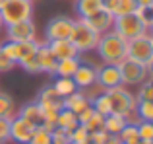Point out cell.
Here are the masks:
<instances>
[{"instance_id": "6da1fadb", "label": "cell", "mask_w": 153, "mask_h": 144, "mask_svg": "<svg viewBox=\"0 0 153 144\" xmlns=\"http://www.w3.org/2000/svg\"><path fill=\"white\" fill-rule=\"evenodd\" d=\"M95 51L101 57L103 64H120L128 57V41L111 29L99 37Z\"/></svg>"}, {"instance_id": "7a4b0ae2", "label": "cell", "mask_w": 153, "mask_h": 144, "mask_svg": "<svg viewBox=\"0 0 153 144\" xmlns=\"http://www.w3.org/2000/svg\"><path fill=\"white\" fill-rule=\"evenodd\" d=\"M107 95H108V101H111V109L114 115H120L124 117L128 123H138L140 119L136 117V95L132 92H128L126 88L118 86V88H111L107 90Z\"/></svg>"}, {"instance_id": "3957f363", "label": "cell", "mask_w": 153, "mask_h": 144, "mask_svg": "<svg viewBox=\"0 0 153 144\" xmlns=\"http://www.w3.org/2000/svg\"><path fill=\"white\" fill-rule=\"evenodd\" d=\"M99 37L101 35L85 22V20H76L74 22V29L70 33V41L72 45L76 47L78 53H89V51H95L99 43Z\"/></svg>"}, {"instance_id": "277c9868", "label": "cell", "mask_w": 153, "mask_h": 144, "mask_svg": "<svg viewBox=\"0 0 153 144\" xmlns=\"http://www.w3.org/2000/svg\"><path fill=\"white\" fill-rule=\"evenodd\" d=\"M128 58L147 66L153 61V35L149 31L128 41Z\"/></svg>"}, {"instance_id": "5b68a950", "label": "cell", "mask_w": 153, "mask_h": 144, "mask_svg": "<svg viewBox=\"0 0 153 144\" xmlns=\"http://www.w3.org/2000/svg\"><path fill=\"white\" fill-rule=\"evenodd\" d=\"M4 26H12L18 22H25L31 20L33 16V2L31 0H8L4 8L0 10Z\"/></svg>"}, {"instance_id": "8992f818", "label": "cell", "mask_w": 153, "mask_h": 144, "mask_svg": "<svg viewBox=\"0 0 153 144\" xmlns=\"http://www.w3.org/2000/svg\"><path fill=\"white\" fill-rule=\"evenodd\" d=\"M112 31L118 33L122 39L130 41V39L138 37V35L146 33V27L143 23L138 20V16L132 12V14H124V16H116L114 18V23H112Z\"/></svg>"}, {"instance_id": "52a82bcc", "label": "cell", "mask_w": 153, "mask_h": 144, "mask_svg": "<svg viewBox=\"0 0 153 144\" xmlns=\"http://www.w3.org/2000/svg\"><path fill=\"white\" fill-rule=\"evenodd\" d=\"M118 66L120 72V80H122V86H140L142 82L147 80V68L140 62L132 61V58H124Z\"/></svg>"}, {"instance_id": "ba28073f", "label": "cell", "mask_w": 153, "mask_h": 144, "mask_svg": "<svg viewBox=\"0 0 153 144\" xmlns=\"http://www.w3.org/2000/svg\"><path fill=\"white\" fill-rule=\"evenodd\" d=\"M76 20L68 18V16H54L45 27V41H58V39H68L74 29Z\"/></svg>"}, {"instance_id": "9c48e42d", "label": "cell", "mask_w": 153, "mask_h": 144, "mask_svg": "<svg viewBox=\"0 0 153 144\" xmlns=\"http://www.w3.org/2000/svg\"><path fill=\"white\" fill-rule=\"evenodd\" d=\"M6 33L10 41L16 43H25V41H35L37 39V27H35L33 20H25V22H18L6 26Z\"/></svg>"}, {"instance_id": "30bf717a", "label": "cell", "mask_w": 153, "mask_h": 144, "mask_svg": "<svg viewBox=\"0 0 153 144\" xmlns=\"http://www.w3.org/2000/svg\"><path fill=\"white\" fill-rule=\"evenodd\" d=\"M37 105L41 107L43 115L45 113H58L60 109H62V98H58V94L54 92V88L52 86H45L41 92H39L37 95Z\"/></svg>"}, {"instance_id": "8fae6325", "label": "cell", "mask_w": 153, "mask_h": 144, "mask_svg": "<svg viewBox=\"0 0 153 144\" xmlns=\"http://www.w3.org/2000/svg\"><path fill=\"white\" fill-rule=\"evenodd\" d=\"M99 88H103L105 92L111 90V88H118L122 86V80H120V72L116 64H103L97 68V80H95Z\"/></svg>"}, {"instance_id": "7c38bea8", "label": "cell", "mask_w": 153, "mask_h": 144, "mask_svg": "<svg viewBox=\"0 0 153 144\" xmlns=\"http://www.w3.org/2000/svg\"><path fill=\"white\" fill-rule=\"evenodd\" d=\"M72 80H74V84H76L78 90H82V92L89 90V88L95 84V80H97V66L87 64V62H82V64L78 66V70L74 72Z\"/></svg>"}, {"instance_id": "4fadbf2b", "label": "cell", "mask_w": 153, "mask_h": 144, "mask_svg": "<svg viewBox=\"0 0 153 144\" xmlns=\"http://www.w3.org/2000/svg\"><path fill=\"white\" fill-rule=\"evenodd\" d=\"M35 61H37L41 72H47V74L54 76V68H56V62H58V61L54 58V55H52V51H51V47H49V43H47V41H43V43H39V45H37Z\"/></svg>"}, {"instance_id": "5bb4252c", "label": "cell", "mask_w": 153, "mask_h": 144, "mask_svg": "<svg viewBox=\"0 0 153 144\" xmlns=\"http://www.w3.org/2000/svg\"><path fill=\"white\" fill-rule=\"evenodd\" d=\"M16 115H18L19 119H23L31 129L43 127V111H41V107L37 105V101H29V103H25V105H22Z\"/></svg>"}, {"instance_id": "9a60e30c", "label": "cell", "mask_w": 153, "mask_h": 144, "mask_svg": "<svg viewBox=\"0 0 153 144\" xmlns=\"http://www.w3.org/2000/svg\"><path fill=\"white\" fill-rule=\"evenodd\" d=\"M85 22L89 23V26L93 27V29L97 31L99 35H103V33H107V31H111V29H112V23H114V16H112L111 12L107 10V8H101V10L95 12L93 16H89Z\"/></svg>"}, {"instance_id": "2e32d148", "label": "cell", "mask_w": 153, "mask_h": 144, "mask_svg": "<svg viewBox=\"0 0 153 144\" xmlns=\"http://www.w3.org/2000/svg\"><path fill=\"white\" fill-rule=\"evenodd\" d=\"M33 130L35 129H31L23 119H19L18 115H16L10 123V140H14L18 144H27L29 138H31V134H33Z\"/></svg>"}, {"instance_id": "e0dca14e", "label": "cell", "mask_w": 153, "mask_h": 144, "mask_svg": "<svg viewBox=\"0 0 153 144\" xmlns=\"http://www.w3.org/2000/svg\"><path fill=\"white\" fill-rule=\"evenodd\" d=\"M52 55H54L56 61H62V58H74L79 57V53L76 51V47L72 45L70 39H58V41H51L49 43Z\"/></svg>"}, {"instance_id": "ac0fdd59", "label": "cell", "mask_w": 153, "mask_h": 144, "mask_svg": "<svg viewBox=\"0 0 153 144\" xmlns=\"http://www.w3.org/2000/svg\"><path fill=\"white\" fill-rule=\"evenodd\" d=\"M62 105L66 107V109H70L72 113H76V115H78L79 111H83L87 105H91V99L87 98V94H85V92L76 90L72 95H68V98H64V99H62Z\"/></svg>"}, {"instance_id": "d6986e66", "label": "cell", "mask_w": 153, "mask_h": 144, "mask_svg": "<svg viewBox=\"0 0 153 144\" xmlns=\"http://www.w3.org/2000/svg\"><path fill=\"white\" fill-rule=\"evenodd\" d=\"M103 8H107L112 16H124V14H132L136 10V2L134 0H101Z\"/></svg>"}, {"instance_id": "ffe728a7", "label": "cell", "mask_w": 153, "mask_h": 144, "mask_svg": "<svg viewBox=\"0 0 153 144\" xmlns=\"http://www.w3.org/2000/svg\"><path fill=\"white\" fill-rule=\"evenodd\" d=\"M82 64L79 57L74 58H62V61L56 62V68H54V76H62V78H72L74 72L78 70V66Z\"/></svg>"}, {"instance_id": "44dd1931", "label": "cell", "mask_w": 153, "mask_h": 144, "mask_svg": "<svg viewBox=\"0 0 153 144\" xmlns=\"http://www.w3.org/2000/svg\"><path fill=\"white\" fill-rule=\"evenodd\" d=\"M78 125L79 123H78V115L76 113H72L66 107H62V109L58 111V115H56V127H58V129H64V130H68V133H72Z\"/></svg>"}, {"instance_id": "7402d4cb", "label": "cell", "mask_w": 153, "mask_h": 144, "mask_svg": "<svg viewBox=\"0 0 153 144\" xmlns=\"http://www.w3.org/2000/svg\"><path fill=\"white\" fill-rule=\"evenodd\" d=\"M103 8L101 0H76V12H78L79 20H87Z\"/></svg>"}, {"instance_id": "603a6c76", "label": "cell", "mask_w": 153, "mask_h": 144, "mask_svg": "<svg viewBox=\"0 0 153 144\" xmlns=\"http://www.w3.org/2000/svg\"><path fill=\"white\" fill-rule=\"evenodd\" d=\"M52 88H54V92L58 94V98H68V95H72L78 88H76V84H74V80L72 78H62V76H56L54 78V82L51 84Z\"/></svg>"}, {"instance_id": "cb8c5ba5", "label": "cell", "mask_w": 153, "mask_h": 144, "mask_svg": "<svg viewBox=\"0 0 153 144\" xmlns=\"http://www.w3.org/2000/svg\"><path fill=\"white\" fill-rule=\"evenodd\" d=\"M126 119L120 117V115H114L111 113L108 117H105V130H107L108 134H112V136H118V133L126 127Z\"/></svg>"}, {"instance_id": "d4e9b609", "label": "cell", "mask_w": 153, "mask_h": 144, "mask_svg": "<svg viewBox=\"0 0 153 144\" xmlns=\"http://www.w3.org/2000/svg\"><path fill=\"white\" fill-rule=\"evenodd\" d=\"M91 107L95 109V113L103 115V117H108V115L112 113V109H111V101H108L107 92H101L99 95H95V98L91 99Z\"/></svg>"}, {"instance_id": "484cf974", "label": "cell", "mask_w": 153, "mask_h": 144, "mask_svg": "<svg viewBox=\"0 0 153 144\" xmlns=\"http://www.w3.org/2000/svg\"><path fill=\"white\" fill-rule=\"evenodd\" d=\"M37 45H39V41H25V43H19V57H18V64H19V66H22L23 62L33 61V58H35Z\"/></svg>"}, {"instance_id": "4316f807", "label": "cell", "mask_w": 153, "mask_h": 144, "mask_svg": "<svg viewBox=\"0 0 153 144\" xmlns=\"http://www.w3.org/2000/svg\"><path fill=\"white\" fill-rule=\"evenodd\" d=\"M0 117L6 119L16 117V103L12 99V95L6 94V92H0Z\"/></svg>"}, {"instance_id": "83f0119b", "label": "cell", "mask_w": 153, "mask_h": 144, "mask_svg": "<svg viewBox=\"0 0 153 144\" xmlns=\"http://www.w3.org/2000/svg\"><path fill=\"white\" fill-rule=\"evenodd\" d=\"M136 117L140 121H153V101H138L136 103Z\"/></svg>"}, {"instance_id": "f1b7e54d", "label": "cell", "mask_w": 153, "mask_h": 144, "mask_svg": "<svg viewBox=\"0 0 153 144\" xmlns=\"http://www.w3.org/2000/svg\"><path fill=\"white\" fill-rule=\"evenodd\" d=\"M138 136L142 142L153 144V123L151 121H138Z\"/></svg>"}, {"instance_id": "f546056e", "label": "cell", "mask_w": 153, "mask_h": 144, "mask_svg": "<svg viewBox=\"0 0 153 144\" xmlns=\"http://www.w3.org/2000/svg\"><path fill=\"white\" fill-rule=\"evenodd\" d=\"M70 142L72 144H89L91 142V134L87 133V129L83 125H78L70 133Z\"/></svg>"}, {"instance_id": "4dcf8cb0", "label": "cell", "mask_w": 153, "mask_h": 144, "mask_svg": "<svg viewBox=\"0 0 153 144\" xmlns=\"http://www.w3.org/2000/svg\"><path fill=\"white\" fill-rule=\"evenodd\" d=\"M120 142H130V140H138V123H126L122 130L118 133Z\"/></svg>"}, {"instance_id": "1f68e13d", "label": "cell", "mask_w": 153, "mask_h": 144, "mask_svg": "<svg viewBox=\"0 0 153 144\" xmlns=\"http://www.w3.org/2000/svg\"><path fill=\"white\" fill-rule=\"evenodd\" d=\"M134 14L138 16V20L143 23V27H146V29H149L151 23H153V12H151V8L149 6H136Z\"/></svg>"}, {"instance_id": "d6a6232c", "label": "cell", "mask_w": 153, "mask_h": 144, "mask_svg": "<svg viewBox=\"0 0 153 144\" xmlns=\"http://www.w3.org/2000/svg\"><path fill=\"white\" fill-rule=\"evenodd\" d=\"M27 144H52V138H51V130H45L43 127H39V129L33 130V134H31L29 142Z\"/></svg>"}, {"instance_id": "836d02e7", "label": "cell", "mask_w": 153, "mask_h": 144, "mask_svg": "<svg viewBox=\"0 0 153 144\" xmlns=\"http://www.w3.org/2000/svg\"><path fill=\"white\" fill-rule=\"evenodd\" d=\"M136 99L138 101H153V80H146V82L140 84Z\"/></svg>"}, {"instance_id": "e575fe53", "label": "cell", "mask_w": 153, "mask_h": 144, "mask_svg": "<svg viewBox=\"0 0 153 144\" xmlns=\"http://www.w3.org/2000/svg\"><path fill=\"white\" fill-rule=\"evenodd\" d=\"M0 49H2V53L6 55L10 61H14L16 64H18V57H19V43H16V41H10L8 39L6 43H2L0 45Z\"/></svg>"}, {"instance_id": "d590c367", "label": "cell", "mask_w": 153, "mask_h": 144, "mask_svg": "<svg viewBox=\"0 0 153 144\" xmlns=\"http://www.w3.org/2000/svg\"><path fill=\"white\" fill-rule=\"evenodd\" d=\"M83 127L87 129V133H89V134L91 133H99V130H105V117H103V115H99V113H95Z\"/></svg>"}, {"instance_id": "8d00e7d4", "label": "cell", "mask_w": 153, "mask_h": 144, "mask_svg": "<svg viewBox=\"0 0 153 144\" xmlns=\"http://www.w3.org/2000/svg\"><path fill=\"white\" fill-rule=\"evenodd\" d=\"M51 138L52 144H70V133L64 129H58V127H54L51 130Z\"/></svg>"}, {"instance_id": "74e56055", "label": "cell", "mask_w": 153, "mask_h": 144, "mask_svg": "<svg viewBox=\"0 0 153 144\" xmlns=\"http://www.w3.org/2000/svg\"><path fill=\"white\" fill-rule=\"evenodd\" d=\"M10 123H12V119L0 117V138H2L4 142L10 140Z\"/></svg>"}, {"instance_id": "f35d334b", "label": "cell", "mask_w": 153, "mask_h": 144, "mask_svg": "<svg viewBox=\"0 0 153 144\" xmlns=\"http://www.w3.org/2000/svg\"><path fill=\"white\" fill-rule=\"evenodd\" d=\"M93 115H95V109L91 105H87L83 111H79V113H78V123H79V125H85V123L89 121Z\"/></svg>"}, {"instance_id": "ab89813d", "label": "cell", "mask_w": 153, "mask_h": 144, "mask_svg": "<svg viewBox=\"0 0 153 144\" xmlns=\"http://www.w3.org/2000/svg\"><path fill=\"white\" fill-rule=\"evenodd\" d=\"M14 66H16V62L10 61V58L2 53V49H0V72H10Z\"/></svg>"}, {"instance_id": "60d3db41", "label": "cell", "mask_w": 153, "mask_h": 144, "mask_svg": "<svg viewBox=\"0 0 153 144\" xmlns=\"http://www.w3.org/2000/svg\"><path fill=\"white\" fill-rule=\"evenodd\" d=\"M111 134L107 130H99V133H91V142L89 144H105Z\"/></svg>"}, {"instance_id": "b9f144b4", "label": "cell", "mask_w": 153, "mask_h": 144, "mask_svg": "<svg viewBox=\"0 0 153 144\" xmlns=\"http://www.w3.org/2000/svg\"><path fill=\"white\" fill-rule=\"evenodd\" d=\"M22 68L25 70V72H29V74H41V68H39V64H37V61H27V62H23L22 64Z\"/></svg>"}, {"instance_id": "7bdbcfd3", "label": "cell", "mask_w": 153, "mask_h": 144, "mask_svg": "<svg viewBox=\"0 0 153 144\" xmlns=\"http://www.w3.org/2000/svg\"><path fill=\"white\" fill-rule=\"evenodd\" d=\"M105 144H122V142H120L118 136H112V134H111V136L107 138V142H105Z\"/></svg>"}, {"instance_id": "ee69618b", "label": "cell", "mask_w": 153, "mask_h": 144, "mask_svg": "<svg viewBox=\"0 0 153 144\" xmlns=\"http://www.w3.org/2000/svg\"><path fill=\"white\" fill-rule=\"evenodd\" d=\"M146 68H147V80H153V61L146 66Z\"/></svg>"}, {"instance_id": "f6af8a7d", "label": "cell", "mask_w": 153, "mask_h": 144, "mask_svg": "<svg viewBox=\"0 0 153 144\" xmlns=\"http://www.w3.org/2000/svg\"><path fill=\"white\" fill-rule=\"evenodd\" d=\"M134 2H136V6H149L153 0H134Z\"/></svg>"}, {"instance_id": "bcb514c9", "label": "cell", "mask_w": 153, "mask_h": 144, "mask_svg": "<svg viewBox=\"0 0 153 144\" xmlns=\"http://www.w3.org/2000/svg\"><path fill=\"white\" fill-rule=\"evenodd\" d=\"M122 144H146V142H142V140L138 138V140H130V142H122Z\"/></svg>"}, {"instance_id": "7dc6e473", "label": "cell", "mask_w": 153, "mask_h": 144, "mask_svg": "<svg viewBox=\"0 0 153 144\" xmlns=\"http://www.w3.org/2000/svg\"><path fill=\"white\" fill-rule=\"evenodd\" d=\"M6 2H8V0H0V10L4 8V4H6Z\"/></svg>"}, {"instance_id": "c3c4849f", "label": "cell", "mask_w": 153, "mask_h": 144, "mask_svg": "<svg viewBox=\"0 0 153 144\" xmlns=\"http://www.w3.org/2000/svg\"><path fill=\"white\" fill-rule=\"evenodd\" d=\"M4 29V22H2V16H0V31Z\"/></svg>"}, {"instance_id": "681fc988", "label": "cell", "mask_w": 153, "mask_h": 144, "mask_svg": "<svg viewBox=\"0 0 153 144\" xmlns=\"http://www.w3.org/2000/svg\"><path fill=\"white\" fill-rule=\"evenodd\" d=\"M147 31H149V33L153 35V23H151V27H149V29H147Z\"/></svg>"}, {"instance_id": "f907efd6", "label": "cell", "mask_w": 153, "mask_h": 144, "mask_svg": "<svg viewBox=\"0 0 153 144\" xmlns=\"http://www.w3.org/2000/svg\"><path fill=\"white\" fill-rule=\"evenodd\" d=\"M149 8H151V12H153V2H151V4H149Z\"/></svg>"}, {"instance_id": "816d5d0a", "label": "cell", "mask_w": 153, "mask_h": 144, "mask_svg": "<svg viewBox=\"0 0 153 144\" xmlns=\"http://www.w3.org/2000/svg\"><path fill=\"white\" fill-rule=\"evenodd\" d=\"M0 144H4V140H2V138H0Z\"/></svg>"}, {"instance_id": "f5cc1de1", "label": "cell", "mask_w": 153, "mask_h": 144, "mask_svg": "<svg viewBox=\"0 0 153 144\" xmlns=\"http://www.w3.org/2000/svg\"><path fill=\"white\" fill-rule=\"evenodd\" d=\"M31 2H33V0H31Z\"/></svg>"}, {"instance_id": "db71d44e", "label": "cell", "mask_w": 153, "mask_h": 144, "mask_svg": "<svg viewBox=\"0 0 153 144\" xmlns=\"http://www.w3.org/2000/svg\"><path fill=\"white\" fill-rule=\"evenodd\" d=\"M151 123H153V121H151Z\"/></svg>"}, {"instance_id": "11a10c76", "label": "cell", "mask_w": 153, "mask_h": 144, "mask_svg": "<svg viewBox=\"0 0 153 144\" xmlns=\"http://www.w3.org/2000/svg\"><path fill=\"white\" fill-rule=\"evenodd\" d=\"M70 144H72V142H70Z\"/></svg>"}]
</instances>
